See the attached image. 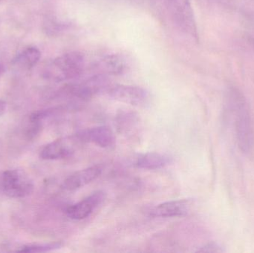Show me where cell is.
<instances>
[{
    "instance_id": "1",
    "label": "cell",
    "mask_w": 254,
    "mask_h": 253,
    "mask_svg": "<svg viewBox=\"0 0 254 253\" xmlns=\"http://www.w3.org/2000/svg\"><path fill=\"white\" fill-rule=\"evenodd\" d=\"M227 102L234 116L239 147L242 151L248 152L253 144V128L247 102L243 94L236 88L228 91Z\"/></svg>"
},
{
    "instance_id": "2",
    "label": "cell",
    "mask_w": 254,
    "mask_h": 253,
    "mask_svg": "<svg viewBox=\"0 0 254 253\" xmlns=\"http://www.w3.org/2000/svg\"><path fill=\"white\" fill-rule=\"evenodd\" d=\"M85 68V57L80 52H71L58 56L45 68L49 80L64 81L79 77Z\"/></svg>"
},
{
    "instance_id": "3",
    "label": "cell",
    "mask_w": 254,
    "mask_h": 253,
    "mask_svg": "<svg viewBox=\"0 0 254 253\" xmlns=\"http://www.w3.org/2000/svg\"><path fill=\"white\" fill-rule=\"evenodd\" d=\"M164 1L176 26L185 34L197 37L196 22L190 0H164Z\"/></svg>"
},
{
    "instance_id": "4",
    "label": "cell",
    "mask_w": 254,
    "mask_h": 253,
    "mask_svg": "<svg viewBox=\"0 0 254 253\" xmlns=\"http://www.w3.org/2000/svg\"><path fill=\"white\" fill-rule=\"evenodd\" d=\"M2 191L8 197L22 199L32 193L34 184L29 177L21 170H6L1 175Z\"/></svg>"
},
{
    "instance_id": "5",
    "label": "cell",
    "mask_w": 254,
    "mask_h": 253,
    "mask_svg": "<svg viewBox=\"0 0 254 253\" xmlns=\"http://www.w3.org/2000/svg\"><path fill=\"white\" fill-rule=\"evenodd\" d=\"M106 93L115 101L134 106L145 107L150 101V95L146 89L127 85L110 86Z\"/></svg>"
},
{
    "instance_id": "6",
    "label": "cell",
    "mask_w": 254,
    "mask_h": 253,
    "mask_svg": "<svg viewBox=\"0 0 254 253\" xmlns=\"http://www.w3.org/2000/svg\"><path fill=\"white\" fill-rule=\"evenodd\" d=\"M78 134L55 140L47 144L40 152V157L44 160L67 158L74 154L80 144H83Z\"/></svg>"
},
{
    "instance_id": "7",
    "label": "cell",
    "mask_w": 254,
    "mask_h": 253,
    "mask_svg": "<svg viewBox=\"0 0 254 253\" xmlns=\"http://www.w3.org/2000/svg\"><path fill=\"white\" fill-rule=\"evenodd\" d=\"M110 86V85H109L105 77L96 75L81 83L69 86L68 92L75 98L86 100L92 98L97 94L107 92Z\"/></svg>"
},
{
    "instance_id": "8",
    "label": "cell",
    "mask_w": 254,
    "mask_h": 253,
    "mask_svg": "<svg viewBox=\"0 0 254 253\" xmlns=\"http://www.w3.org/2000/svg\"><path fill=\"white\" fill-rule=\"evenodd\" d=\"M105 194L104 192L97 191L92 193L81 202L68 206L66 209V215L68 218L76 221L88 218L95 209L104 202Z\"/></svg>"
},
{
    "instance_id": "9",
    "label": "cell",
    "mask_w": 254,
    "mask_h": 253,
    "mask_svg": "<svg viewBox=\"0 0 254 253\" xmlns=\"http://www.w3.org/2000/svg\"><path fill=\"white\" fill-rule=\"evenodd\" d=\"M102 173V168L98 165L77 171L68 176L63 183L62 188L66 191H74L93 182Z\"/></svg>"
},
{
    "instance_id": "10",
    "label": "cell",
    "mask_w": 254,
    "mask_h": 253,
    "mask_svg": "<svg viewBox=\"0 0 254 253\" xmlns=\"http://www.w3.org/2000/svg\"><path fill=\"white\" fill-rule=\"evenodd\" d=\"M79 136L84 143H92L101 148H110L116 143V136L107 126H96L79 132Z\"/></svg>"
},
{
    "instance_id": "11",
    "label": "cell",
    "mask_w": 254,
    "mask_h": 253,
    "mask_svg": "<svg viewBox=\"0 0 254 253\" xmlns=\"http://www.w3.org/2000/svg\"><path fill=\"white\" fill-rule=\"evenodd\" d=\"M189 209V203L187 201H170L157 205L151 209L149 214L155 218H177L188 215Z\"/></svg>"
},
{
    "instance_id": "12",
    "label": "cell",
    "mask_w": 254,
    "mask_h": 253,
    "mask_svg": "<svg viewBox=\"0 0 254 253\" xmlns=\"http://www.w3.org/2000/svg\"><path fill=\"white\" fill-rule=\"evenodd\" d=\"M172 161L171 157L167 154L159 152H147L140 154L134 160V165L139 169L155 170L168 166Z\"/></svg>"
},
{
    "instance_id": "13",
    "label": "cell",
    "mask_w": 254,
    "mask_h": 253,
    "mask_svg": "<svg viewBox=\"0 0 254 253\" xmlns=\"http://www.w3.org/2000/svg\"><path fill=\"white\" fill-rule=\"evenodd\" d=\"M98 69L105 74L118 75L122 74L126 69V62L122 56L119 55H108L101 59L98 63Z\"/></svg>"
},
{
    "instance_id": "14",
    "label": "cell",
    "mask_w": 254,
    "mask_h": 253,
    "mask_svg": "<svg viewBox=\"0 0 254 253\" xmlns=\"http://www.w3.org/2000/svg\"><path fill=\"white\" fill-rule=\"evenodd\" d=\"M41 57V52L35 47H28L15 58V65L23 69H31Z\"/></svg>"
},
{
    "instance_id": "15",
    "label": "cell",
    "mask_w": 254,
    "mask_h": 253,
    "mask_svg": "<svg viewBox=\"0 0 254 253\" xmlns=\"http://www.w3.org/2000/svg\"><path fill=\"white\" fill-rule=\"evenodd\" d=\"M62 246L61 242H54V243L42 244V245H31L22 247L20 249L17 250V252L20 253H43L48 251H54L58 249Z\"/></svg>"
},
{
    "instance_id": "16",
    "label": "cell",
    "mask_w": 254,
    "mask_h": 253,
    "mask_svg": "<svg viewBox=\"0 0 254 253\" xmlns=\"http://www.w3.org/2000/svg\"><path fill=\"white\" fill-rule=\"evenodd\" d=\"M199 251H201V252L216 253L219 252L220 250H219V247L216 246L215 245H208L201 248Z\"/></svg>"
},
{
    "instance_id": "17",
    "label": "cell",
    "mask_w": 254,
    "mask_h": 253,
    "mask_svg": "<svg viewBox=\"0 0 254 253\" xmlns=\"http://www.w3.org/2000/svg\"><path fill=\"white\" fill-rule=\"evenodd\" d=\"M249 37L251 43L254 48V21L252 22L249 29Z\"/></svg>"
},
{
    "instance_id": "18",
    "label": "cell",
    "mask_w": 254,
    "mask_h": 253,
    "mask_svg": "<svg viewBox=\"0 0 254 253\" xmlns=\"http://www.w3.org/2000/svg\"><path fill=\"white\" fill-rule=\"evenodd\" d=\"M6 108H7L6 102L0 100V116L2 115L5 112Z\"/></svg>"
},
{
    "instance_id": "19",
    "label": "cell",
    "mask_w": 254,
    "mask_h": 253,
    "mask_svg": "<svg viewBox=\"0 0 254 253\" xmlns=\"http://www.w3.org/2000/svg\"><path fill=\"white\" fill-rule=\"evenodd\" d=\"M1 67L0 66V72H1Z\"/></svg>"
},
{
    "instance_id": "20",
    "label": "cell",
    "mask_w": 254,
    "mask_h": 253,
    "mask_svg": "<svg viewBox=\"0 0 254 253\" xmlns=\"http://www.w3.org/2000/svg\"><path fill=\"white\" fill-rule=\"evenodd\" d=\"M0 1H1V0H0Z\"/></svg>"
}]
</instances>
